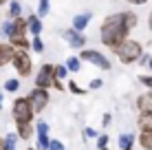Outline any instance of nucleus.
<instances>
[{
    "label": "nucleus",
    "instance_id": "7c9ffc66",
    "mask_svg": "<svg viewBox=\"0 0 152 150\" xmlns=\"http://www.w3.org/2000/svg\"><path fill=\"white\" fill-rule=\"evenodd\" d=\"M49 150H64V143L57 139H49Z\"/></svg>",
    "mask_w": 152,
    "mask_h": 150
},
{
    "label": "nucleus",
    "instance_id": "9b49d317",
    "mask_svg": "<svg viewBox=\"0 0 152 150\" xmlns=\"http://www.w3.org/2000/svg\"><path fill=\"white\" fill-rule=\"evenodd\" d=\"M35 128L31 121H22V124H15V135H18V139H24V141H29L31 137H33Z\"/></svg>",
    "mask_w": 152,
    "mask_h": 150
},
{
    "label": "nucleus",
    "instance_id": "6ab92c4d",
    "mask_svg": "<svg viewBox=\"0 0 152 150\" xmlns=\"http://www.w3.org/2000/svg\"><path fill=\"white\" fill-rule=\"evenodd\" d=\"M64 66H66V69L71 71V73H77V71L82 69V60L77 58V55H71V58L66 60V64H64Z\"/></svg>",
    "mask_w": 152,
    "mask_h": 150
},
{
    "label": "nucleus",
    "instance_id": "ea45409f",
    "mask_svg": "<svg viewBox=\"0 0 152 150\" xmlns=\"http://www.w3.org/2000/svg\"><path fill=\"white\" fill-rule=\"evenodd\" d=\"M0 150H4V143H2V139H0Z\"/></svg>",
    "mask_w": 152,
    "mask_h": 150
},
{
    "label": "nucleus",
    "instance_id": "9d476101",
    "mask_svg": "<svg viewBox=\"0 0 152 150\" xmlns=\"http://www.w3.org/2000/svg\"><path fill=\"white\" fill-rule=\"evenodd\" d=\"M13 53H15V46H11L9 42H0V69L7 66V64H11Z\"/></svg>",
    "mask_w": 152,
    "mask_h": 150
},
{
    "label": "nucleus",
    "instance_id": "c9c22d12",
    "mask_svg": "<svg viewBox=\"0 0 152 150\" xmlns=\"http://www.w3.org/2000/svg\"><path fill=\"white\" fill-rule=\"evenodd\" d=\"M126 2H128V4H145L148 0H126Z\"/></svg>",
    "mask_w": 152,
    "mask_h": 150
},
{
    "label": "nucleus",
    "instance_id": "58836bf2",
    "mask_svg": "<svg viewBox=\"0 0 152 150\" xmlns=\"http://www.w3.org/2000/svg\"><path fill=\"white\" fill-rule=\"evenodd\" d=\"M0 110H2V89H0Z\"/></svg>",
    "mask_w": 152,
    "mask_h": 150
},
{
    "label": "nucleus",
    "instance_id": "6e6552de",
    "mask_svg": "<svg viewBox=\"0 0 152 150\" xmlns=\"http://www.w3.org/2000/svg\"><path fill=\"white\" fill-rule=\"evenodd\" d=\"M53 69H55V64H42L40 69H38V73H35V86L38 89H53Z\"/></svg>",
    "mask_w": 152,
    "mask_h": 150
},
{
    "label": "nucleus",
    "instance_id": "a878e982",
    "mask_svg": "<svg viewBox=\"0 0 152 150\" xmlns=\"http://www.w3.org/2000/svg\"><path fill=\"white\" fill-rule=\"evenodd\" d=\"M69 91L73 93V95H84V93H86V89H82V86L75 84L73 80H69Z\"/></svg>",
    "mask_w": 152,
    "mask_h": 150
},
{
    "label": "nucleus",
    "instance_id": "393cba45",
    "mask_svg": "<svg viewBox=\"0 0 152 150\" xmlns=\"http://www.w3.org/2000/svg\"><path fill=\"white\" fill-rule=\"evenodd\" d=\"M35 135H49V124L40 119L38 124H35Z\"/></svg>",
    "mask_w": 152,
    "mask_h": 150
},
{
    "label": "nucleus",
    "instance_id": "37998d69",
    "mask_svg": "<svg viewBox=\"0 0 152 150\" xmlns=\"http://www.w3.org/2000/svg\"><path fill=\"white\" fill-rule=\"evenodd\" d=\"M99 150H108V146H106V148H99Z\"/></svg>",
    "mask_w": 152,
    "mask_h": 150
},
{
    "label": "nucleus",
    "instance_id": "4be33fe9",
    "mask_svg": "<svg viewBox=\"0 0 152 150\" xmlns=\"http://www.w3.org/2000/svg\"><path fill=\"white\" fill-rule=\"evenodd\" d=\"M31 51H33V53H44V42H42L40 35H33V38H31Z\"/></svg>",
    "mask_w": 152,
    "mask_h": 150
},
{
    "label": "nucleus",
    "instance_id": "f03ea898",
    "mask_svg": "<svg viewBox=\"0 0 152 150\" xmlns=\"http://www.w3.org/2000/svg\"><path fill=\"white\" fill-rule=\"evenodd\" d=\"M115 55L119 58V62L121 64H134V62L139 60V55L143 53V44L137 42V40L132 38H126L119 46H115Z\"/></svg>",
    "mask_w": 152,
    "mask_h": 150
},
{
    "label": "nucleus",
    "instance_id": "4468645a",
    "mask_svg": "<svg viewBox=\"0 0 152 150\" xmlns=\"http://www.w3.org/2000/svg\"><path fill=\"white\" fill-rule=\"evenodd\" d=\"M137 126L139 130H152V110H143L137 117Z\"/></svg>",
    "mask_w": 152,
    "mask_h": 150
},
{
    "label": "nucleus",
    "instance_id": "dca6fc26",
    "mask_svg": "<svg viewBox=\"0 0 152 150\" xmlns=\"http://www.w3.org/2000/svg\"><path fill=\"white\" fill-rule=\"evenodd\" d=\"M137 110H139V113H143V110H152V97H148V93L137 97Z\"/></svg>",
    "mask_w": 152,
    "mask_h": 150
},
{
    "label": "nucleus",
    "instance_id": "c03bdc74",
    "mask_svg": "<svg viewBox=\"0 0 152 150\" xmlns=\"http://www.w3.org/2000/svg\"><path fill=\"white\" fill-rule=\"evenodd\" d=\"M27 150H33V148H27Z\"/></svg>",
    "mask_w": 152,
    "mask_h": 150
},
{
    "label": "nucleus",
    "instance_id": "f257e3e1",
    "mask_svg": "<svg viewBox=\"0 0 152 150\" xmlns=\"http://www.w3.org/2000/svg\"><path fill=\"white\" fill-rule=\"evenodd\" d=\"M137 24H139V15L134 11H117V13L106 15V18L102 20V24H99L102 44L110 46V49L119 46Z\"/></svg>",
    "mask_w": 152,
    "mask_h": 150
},
{
    "label": "nucleus",
    "instance_id": "a211bd4d",
    "mask_svg": "<svg viewBox=\"0 0 152 150\" xmlns=\"http://www.w3.org/2000/svg\"><path fill=\"white\" fill-rule=\"evenodd\" d=\"M22 15V4L18 2V0H13V2H9V20H15Z\"/></svg>",
    "mask_w": 152,
    "mask_h": 150
},
{
    "label": "nucleus",
    "instance_id": "412c9836",
    "mask_svg": "<svg viewBox=\"0 0 152 150\" xmlns=\"http://www.w3.org/2000/svg\"><path fill=\"white\" fill-rule=\"evenodd\" d=\"M2 143H4V150H15V143H18V135H15V132H9V135H4Z\"/></svg>",
    "mask_w": 152,
    "mask_h": 150
},
{
    "label": "nucleus",
    "instance_id": "e433bc0d",
    "mask_svg": "<svg viewBox=\"0 0 152 150\" xmlns=\"http://www.w3.org/2000/svg\"><path fill=\"white\" fill-rule=\"evenodd\" d=\"M148 29H150V33H152V11H150V15H148Z\"/></svg>",
    "mask_w": 152,
    "mask_h": 150
},
{
    "label": "nucleus",
    "instance_id": "72a5a7b5",
    "mask_svg": "<svg viewBox=\"0 0 152 150\" xmlns=\"http://www.w3.org/2000/svg\"><path fill=\"white\" fill-rule=\"evenodd\" d=\"M148 60H150V55H148V53H141V55H139V60H137V64H139V66H145V64H148Z\"/></svg>",
    "mask_w": 152,
    "mask_h": 150
},
{
    "label": "nucleus",
    "instance_id": "423d86ee",
    "mask_svg": "<svg viewBox=\"0 0 152 150\" xmlns=\"http://www.w3.org/2000/svg\"><path fill=\"white\" fill-rule=\"evenodd\" d=\"M80 60L82 62H86V64H93V66H97V69H102V71H110V60L106 58V55L102 53V51H95V49H82V53H80Z\"/></svg>",
    "mask_w": 152,
    "mask_h": 150
},
{
    "label": "nucleus",
    "instance_id": "aec40b11",
    "mask_svg": "<svg viewBox=\"0 0 152 150\" xmlns=\"http://www.w3.org/2000/svg\"><path fill=\"white\" fill-rule=\"evenodd\" d=\"M66 73H69V69H66L64 64H55V69H53V77H55V80L53 82H64Z\"/></svg>",
    "mask_w": 152,
    "mask_h": 150
},
{
    "label": "nucleus",
    "instance_id": "473e14b6",
    "mask_svg": "<svg viewBox=\"0 0 152 150\" xmlns=\"http://www.w3.org/2000/svg\"><path fill=\"white\" fill-rule=\"evenodd\" d=\"M108 146V135H97V148H106Z\"/></svg>",
    "mask_w": 152,
    "mask_h": 150
},
{
    "label": "nucleus",
    "instance_id": "f3484780",
    "mask_svg": "<svg viewBox=\"0 0 152 150\" xmlns=\"http://www.w3.org/2000/svg\"><path fill=\"white\" fill-rule=\"evenodd\" d=\"M132 146H134V135H130V132L119 135V148L121 150H132Z\"/></svg>",
    "mask_w": 152,
    "mask_h": 150
},
{
    "label": "nucleus",
    "instance_id": "2f4dec72",
    "mask_svg": "<svg viewBox=\"0 0 152 150\" xmlns=\"http://www.w3.org/2000/svg\"><path fill=\"white\" fill-rule=\"evenodd\" d=\"M102 86H104V82L99 80V77H95V80H91V84H88V89H91V91H97V89H102Z\"/></svg>",
    "mask_w": 152,
    "mask_h": 150
},
{
    "label": "nucleus",
    "instance_id": "39448f33",
    "mask_svg": "<svg viewBox=\"0 0 152 150\" xmlns=\"http://www.w3.org/2000/svg\"><path fill=\"white\" fill-rule=\"evenodd\" d=\"M11 64H13L18 77H29L31 73H33V60H31V53L27 49H15Z\"/></svg>",
    "mask_w": 152,
    "mask_h": 150
},
{
    "label": "nucleus",
    "instance_id": "c756f323",
    "mask_svg": "<svg viewBox=\"0 0 152 150\" xmlns=\"http://www.w3.org/2000/svg\"><path fill=\"white\" fill-rule=\"evenodd\" d=\"M84 139H97V130L91 128V126H86L84 128Z\"/></svg>",
    "mask_w": 152,
    "mask_h": 150
},
{
    "label": "nucleus",
    "instance_id": "2eb2a0df",
    "mask_svg": "<svg viewBox=\"0 0 152 150\" xmlns=\"http://www.w3.org/2000/svg\"><path fill=\"white\" fill-rule=\"evenodd\" d=\"M137 143H139L143 150H152V130H139Z\"/></svg>",
    "mask_w": 152,
    "mask_h": 150
},
{
    "label": "nucleus",
    "instance_id": "f8f14e48",
    "mask_svg": "<svg viewBox=\"0 0 152 150\" xmlns=\"http://www.w3.org/2000/svg\"><path fill=\"white\" fill-rule=\"evenodd\" d=\"M93 20V11H84V13H77L75 18H73V29L75 31H82L84 33V29L88 27V22Z\"/></svg>",
    "mask_w": 152,
    "mask_h": 150
},
{
    "label": "nucleus",
    "instance_id": "f704fd0d",
    "mask_svg": "<svg viewBox=\"0 0 152 150\" xmlns=\"http://www.w3.org/2000/svg\"><path fill=\"white\" fill-rule=\"evenodd\" d=\"M102 124H104V126H110V115H108V113L102 117Z\"/></svg>",
    "mask_w": 152,
    "mask_h": 150
},
{
    "label": "nucleus",
    "instance_id": "7ed1b4c3",
    "mask_svg": "<svg viewBox=\"0 0 152 150\" xmlns=\"http://www.w3.org/2000/svg\"><path fill=\"white\" fill-rule=\"evenodd\" d=\"M7 42L15 46V49H31V40H29V29H27V18H15L13 20V27H11V33L7 35Z\"/></svg>",
    "mask_w": 152,
    "mask_h": 150
},
{
    "label": "nucleus",
    "instance_id": "ddd939ff",
    "mask_svg": "<svg viewBox=\"0 0 152 150\" xmlns=\"http://www.w3.org/2000/svg\"><path fill=\"white\" fill-rule=\"evenodd\" d=\"M27 29H29L31 35H40L42 33V29H44V27H42V18L38 13H31L27 18Z\"/></svg>",
    "mask_w": 152,
    "mask_h": 150
},
{
    "label": "nucleus",
    "instance_id": "1a4fd4ad",
    "mask_svg": "<svg viewBox=\"0 0 152 150\" xmlns=\"http://www.w3.org/2000/svg\"><path fill=\"white\" fill-rule=\"evenodd\" d=\"M62 38L66 40V44L71 46V49H84V46H86V35L82 33V31H75V29H64L62 31Z\"/></svg>",
    "mask_w": 152,
    "mask_h": 150
},
{
    "label": "nucleus",
    "instance_id": "cd10ccee",
    "mask_svg": "<svg viewBox=\"0 0 152 150\" xmlns=\"http://www.w3.org/2000/svg\"><path fill=\"white\" fill-rule=\"evenodd\" d=\"M11 27H13V20H7V22H2V24H0V33L7 38V35L11 33Z\"/></svg>",
    "mask_w": 152,
    "mask_h": 150
},
{
    "label": "nucleus",
    "instance_id": "c85d7f7f",
    "mask_svg": "<svg viewBox=\"0 0 152 150\" xmlns=\"http://www.w3.org/2000/svg\"><path fill=\"white\" fill-rule=\"evenodd\" d=\"M137 82H141L145 89H152V73H150V75H139V80H137Z\"/></svg>",
    "mask_w": 152,
    "mask_h": 150
},
{
    "label": "nucleus",
    "instance_id": "b1692460",
    "mask_svg": "<svg viewBox=\"0 0 152 150\" xmlns=\"http://www.w3.org/2000/svg\"><path fill=\"white\" fill-rule=\"evenodd\" d=\"M18 89H20V80H15V77H11V80L4 82V91H7V93H15Z\"/></svg>",
    "mask_w": 152,
    "mask_h": 150
},
{
    "label": "nucleus",
    "instance_id": "5701e85b",
    "mask_svg": "<svg viewBox=\"0 0 152 150\" xmlns=\"http://www.w3.org/2000/svg\"><path fill=\"white\" fill-rule=\"evenodd\" d=\"M49 11H51V0H40L38 2V15L44 18V15H49Z\"/></svg>",
    "mask_w": 152,
    "mask_h": 150
},
{
    "label": "nucleus",
    "instance_id": "4c0bfd02",
    "mask_svg": "<svg viewBox=\"0 0 152 150\" xmlns=\"http://www.w3.org/2000/svg\"><path fill=\"white\" fill-rule=\"evenodd\" d=\"M145 66H148V69L152 71V55H150V60H148V64H145Z\"/></svg>",
    "mask_w": 152,
    "mask_h": 150
},
{
    "label": "nucleus",
    "instance_id": "bb28decb",
    "mask_svg": "<svg viewBox=\"0 0 152 150\" xmlns=\"http://www.w3.org/2000/svg\"><path fill=\"white\" fill-rule=\"evenodd\" d=\"M38 137V150H49V135H35Z\"/></svg>",
    "mask_w": 152,
    "mask_h": 150
},
{
    "label": "nucleus",
    "instance_id": "20e7f679",
    "mask_svg": "<svg viewBox=\"0 0 152 150\" xmlns=\"http://www.w3.org/2000/svg\"><path fill=\"white\" fill-rule=\"evenodd\" d=\"M33 106H31L29 97H15L13 106H11V117L15 124H22V121H33Z\"/></svg>",
    "mask_w": 152,
    "mask_h": 150
},
{
    "label": "nucleus",
    "instance_id": "79ce46f5",
    "mask_svg": "<svg viewBox=\"0 0 152 150\" xmlns=\"http://www.w3.org/2000/svg\"><path fill=\"white\" fill-rule=\"evenodd\" d=\"M4 2H7V0H0V7H2V4H4Z\"/></svg>",
    "mask_w": 152,
    "mask_h": 150
},
{
    "label": "nucleus",
    "instance_id": "a19ab883",
    "mask_svg": "<svg viewBox=\"0 0 152 150\" xmlns=\"http://www.w3.org/2000/svg\"><path fill=\"white\" fill-rule=\"evenodd\" d=\"M148 97H152V89H148Z\"/></svg>",
    "mask_w": 152,
    "mask_h": 150
},
{
    "label": "nucleus",
    "instance_id": "0eeeda50",
    "mask_svg": "<svg viewBox=\"0 0 152 150\" xmlns=\"http://www.w3.org/2000/svg\"><path fill=\"white\" fill-rule=\"evenodd\" d=\"M29 102H31V106H33V113H42L46 106H49V100H51V95H49V91L46 89H31L29 93Z\"/></svg>",
    "mask_w": 152,
    "mask_h": 150
}]
</instances>
